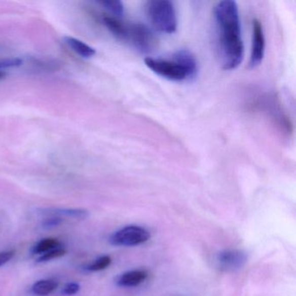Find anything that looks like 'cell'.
I'll return each instance as SVG.
<instances>
[{"instance_id": "cell-3", "label": "cell", "mask_w": 296, "mask_h": 296, "mask_svg": "<svg viewBox=\"0 0 296 296\" xmlns=\"http://www.w3.org/2000/svg\"><path fill=\"white\" fill-rule=\"evenodd\" d=\"M122 41L130 43L131 46L142 52H151L157 46V38L154 32L145 24L125 23Z\"/></svg>"}, {"instance_id": "cell-8", "label": "cell", "mask_w": 296, "mask_h": 296, "mask_svg": "<svg viewBox=\"0 0 296 296\" xmlns=\"http://www.w3.org/2000/svg\"><path fill=\"white\" fill-rule=\"evenodd\" d=\"M148 272L142 269H135L119 275L116 283L119 287H133L139 286L148 278Z\"/></svg>"}, {"instance_id": "cell-7", "label": "cell", "mask_w": 296, "mask_h": 296, "mask_svg": "<svg viewBox=\"0 0 296 296\" xmlns=\"http://www.w3.org/2000/svg\"><path fill=\"white\" fill-rule=\"evenodd\" d=\"M219 269L225 272H233L242 269L248 262V256L241 249H225L217 254Z\"/></svg>"}, {"instance_id": "cell-11", "label": "cell", "mask_w": 296, "mask_h": 296, "mask_svg": "<svg viewBox=\"0 0 296 296\" xmlns=\"http://www.w3.org/2000/svg\"><path fill=\"white\" fill-rule=\"evenodd\" d=\"M58 287V282L52 279H44L36 281L31 287V291L35 295L47 296L52 293Z\"/></svg>"}, {"instance_id": "cell-9", "label": "cell", "mask_w": 296, "mask_h": 296, "mask_svg": "<svg viewBox=\"0 0 296 296\" xmlns=\"http://www.w3.org/2000/svg\"><path fill=\"white\" fill-rule=\"evenodd\" d=\"M173 59L177 61L179 64H181L185 70H187L191 79H194L197 74L198 66H197V61L192 53L189 50L181 49L178 50L171 56Z\"/></svg>"}, {"instance_id": "cell-6", "label": "cell", "mask_w": 296, "mask_h": 296, "mask_svg": "<svg viewBox=\"0 0 296 296\" xmlns=\"http://www.w3.org/2000/svg\"><path fill=\"white\" fill-rule=\"evenodd\" d=\"M265 54V36L263 24L257 19L252 24V46H251L250 59L248 67L254 69L259 66Z\"/></svg>"}, {"instance_id": "cell-4", "label": "cell", "mask_w": 296, "mask_h": 296, "mask_svg": "<svg viewBox=\"0 0 296 296\" xmlns=\"http://www.w3.org/2000/svg\"><path fill=\"white\" fill-rule=\"evenodd\" d=\"M144 63L153 72L170 81L181 82L191 79L187 70L172 58L163 59L149 57L144 59Z\"/></svg>"}, {"instance_id": "cell-18", "label": "cell", "mask_w": 296, "mask_h": 296, "mask_svg": "<svg viewBox=\"0 0 296 296\" xmlns=\"http://www.w3.org/2000/svg\"><path fill=\"white\" fill-rule=\"evenodd\" d=\"M63 223V219L60 217H53L46 218L45 221H43V227L46 228V229H50V228H54V227H58Z\"/></svg>"}, {"instance_id": "cell-12", "label": "cell", "mask_w": 296, "mask_h": 296, "mask_svg": "<svg viewBox=\"0 0 296 296\" xmlns=\"http://www.w3.org/2000/svg\"><path fill=\"white\" fill-rule=\"evenodd\" d=\"M44 214L52 215H67L77 219H85L89 215L86 209H47L42 210Z\"/></svg>"}, {"instance_id": "cell-16", "label": "cell", "mask_w": 296, "mask_h": 296, "mask_svg": "<svg viewBox=\"0 0 296 296\" xmlns=\"http://www.w3.org/2000/svg\"><path fill=\"white\" fill-rule=\"evenodd\" d=\"M65 254H66V250L64 248L59 247V248H54V249L46 252L45 254H41L38 258L36 262L38 263H46V262L54 260L56 258L64 256Z\"/></svg>"}, {"instance_id": "cell-14", "label": "cell", "mask_w": 296, "mask_h": 296, "mask_svg": "<svg viewBox=\"0 0 296 296\" xmlns=\"http://www.w3.org/2000/svg\"><path fill=\"white\" fill-rule=\"evenodd\" d=\"M99 5L103 6L104 9L112 12V14L117 17H121L124 12V5L121 1L118 0H103L98 2Z\"/></svg>"}, {"instance_id": "cell-13", "label": "cell", "mask_w": 296, "mask_h": 296, "mask_svg": "<svg viewBox=\"0 0 296 296\" xmlns=\"http://www.w3.org/2000/svg\"><path fill=\"white\" fill-rule=\"evenodd\" d=\"M60 246V242L58 239L52 238V237L43 239L34 246L33 248H32V253L34 254H45L46 252L52 250V249L59 248Z\"/></svg>"}, {"instance_id": "cell-15", "label": "cell", "mask_w": 296, "mask_h": 296, "mask_svg": "<svg viewBox=\"0 0 296 296\" xmlns=\"http://www.w3.org/2000/svg\"><path fill=\"white\" fill-rule=\"evenodd\" d=\"M112 264V258L109 255H103L94 261L93 263L85 267V269L90 272H97L107 269Z\"/></svg>"}, {"instance_id": "cell-10", "label": "cell", "mask_w": 296, "mask_h": 296, "mask_svg": "<svg viewBox=\"0 0 296 296\" xmlns=\"http://www.w3.org/2000/svg\"><path fill=\"white\" fill-rule=\"evenodd\" d=\"M64 41L69 48L73 52L79 55L84 58H91L96 54V50L81 40L72 38V36H64Z\"/></svg>"}, {"instance_id": "cell-5", "label": "cell", "mask_w": 296, "mask_h": 296, "mask_svg": "<svg viewBox=\"0 0 296 296\" xmlns=\"http://www.w3.org/2000/svg\"><path fill=\"white\" fill-rule=\"evenodd\" d=\"M151 233L142 227L130 225L116 231L109 238V242L114 246L133 247L148 242Z\"/></svg>"}, {"instance_id": "cell-19", "label": "cell", "mask_w": 296, "mask_h": 296, "mask_svg": "<svg viewBox=\"0 0 296 296\" xmlns=\"http://www.w3.org/2000/svg\"><path fill=\"white\" fill-rule=\"evenodd\" d=\"M15 255V251L6 250L0 252V267L4 266L5 264L12 260Z\"/></svg>"}, {"instance_id": "cell-17", "label": "cell", "mask_w": 296, "mask_h": 296, "mask_svg": "<svg viewBox=\"0 0 296 296\" xmlns=\"http://www.w3.org/2000/svg\"><path fill=\"white\" fill-rule=\"evenodd\" d=\"M80 290V285L77 282H70L65 285L64 289L62 290V293L64 295L70 296L74 295L77 293H79Z\"/></svg>"}, {"instance_id": "cell-1", "label": "cell", "mask_w": 296, "mask_h": 296, "mask_svg": "<svg viewBox=\"0 0 296 296\" xmlns=\"http://www.w3.org/2000/svg\"><path fill=\"white\" fill-rule=\"evenodd\" d=\"M218 55L224 70H235L242 63L244 46L242 39L238 6L224 0L214 8Z\"/></svg>"}, {"instance_id": "cell-2", "label": "cell", "mask_w": 296, "mask_h": 296, "mask_svg": "<svg viewBox=\"0 0 296 296\" xmlns=\"http://www.w3.org/2000/svg\"><path fill=\"white\" fill-rule=\"evenodd\" d=\"M146 14L152 26L162 33L172 34L177 28L175 6L169 0H151L146 4Z\"/></svg>"}]
</instances>
